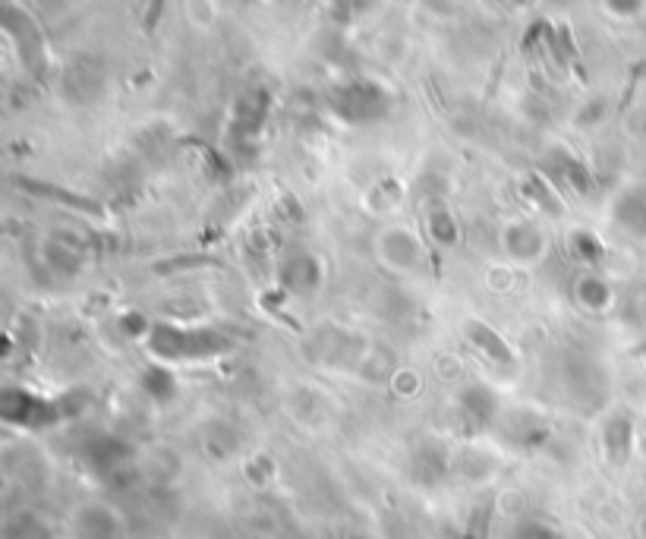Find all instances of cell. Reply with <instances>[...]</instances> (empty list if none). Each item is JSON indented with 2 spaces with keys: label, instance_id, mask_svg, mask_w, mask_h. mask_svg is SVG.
<instances>
[{
  "label": "cell",
  "instance_id": "6da1fadb",
  "mask_svg": "<svg viewBox=\"0 0 646 539\" xmlns=\"http://www.w3.org/2000/svg\"><path fill=\"white\" fill-rule=\"evenodd\" d=\"M149 354L164 363H183V360H212L231 350V338L221 335L218 328H183L171 322H155L149 341Z\"/></svg>",
  "mask_w": 646,
  "mask_h": 539
},
{
  "label": "cell",
  "instance_id": "7a4b0ae2",
  "mask_svg": "<svg viewBox=\"0 0 646 539\" xmlns=\"http://www.w3.org/2000/svg\"><path fill=\"white\" fill-rule=\"evenodd\" d=\"M375 259L388 275H413L426 262V246L420 234L407 224H385L372 240Z\"/></svg>",
  "mask_w": 646,
  "mask_h": 539
},
{
  "label": "cell",
  "instance_id": "3957f363",
  "mask_svg": "<svg viewBox=\"0 0 646 539\" xmlns=\"http://www.w3.org/2000/svg\"><path fill=\"white\" fill-rule=\"evenodd\" d=\"M502 253L514 262V265H539L549 253V237L533 218H511L502 224Z\"/></svg>",
  "mask_w": 646,
  "mask_h": 539
},
{
  "label": "cell",
  "instance_id": "277c9868",
  "mask_svg": "<svg viewBox=\"0 0 646 539\" xmlns=\"http://www.w3.org/2000/svg\"><path fill=\"white\" fill-rule=\"evenodd\" d=\"M457 413L461 420L476 432V429H489L492 423L502 420V401H498V391L483 385V382H473L467 388H461L457 395Z\"/></svg>",
  "mask_w": 646,
  "mask_h": 539
},
{
  "label": "cell",
  "instance_id": "5b68a950",
  "mask_svg": "<svg viewBox=\"0 0 646 539\" xmlns=\"http://www.w3.org/2000/svg\"><path fill=\"white\" fill-rule=\"evenodd\" d=\"M322 281H325V268H322L319 256L309 253V250L290 253L284 259V265H281V284L297 297L316 294V290L322 287Z\"/></svg>",
  "mask_w": 646,
  "mask_h": 539
},
{
  "label": "cell",
  "instance_id": "8992f818",
  "mask_svg": "<svg viewBox=\"0 0 646 539\" xmlns=\"http://www.w3.org/2000/svg\"><path fill=\"white\" fill-rule=\"evenodd\" d=\"M571 297H574V303L583 309V313L602 316V313H609V309L615 306V287L606 281V275H599V272H593V268H587V272H580L574 278Z\"/></svg>",
  "mask_w": 646,
  "mask_h": 539
},
{
  "label": "cell",
  "instance_id": "52a82bcc",
  "mask_svg": "<svg viewBox=\"0 0 646 539\" xmlns=\"http://www.w3.org/2000/svg\"><path fill=\"white\" fill-rule=\"evenodd\" d=\"M612 221L621 234L646 240V190H640V186L624 190L612 205Z\"/></svg>",
  "mask_w": 646,
  "mask_h": 539
},
{
  "label": "cell",
  "instance_id": "ba28073f",
  "mask_svg": "<svg viewBox=\"0 0 646 539\" xmlns=\"http://www.w3.org/2000/svg\"><path fill=\"white\" fill-rule=\"evenodd\" d=\"M76 536L79 539H117L120 517L108 505H86L76 517Z\"/></svg>",
  "mask_w": 646,
  "mask_h": 539
},
{
  "label": "cell",
  "instance_id": "9c48e42d",
  "mask_svg": "<svg viewBox=\"0 0 646 539\" xmlns=\"http://www.w3.org/2000/svg\"><path fill=\"white\" fill-rule=\"evenodd\" d=\"M464 335H467V341L479 350L483 357H489L492 363H498V366H511L514 363V354H511V347L505 344V338L498 335L495 328H489L486 322H476V319H470L467 325H464Z\"/></svg>",
  "mask_w": 646,
  "mask_h": 539
},
{
  "label": "cell",
  "instance_id": "30bf717a",
  "mask_svg": "<svg viewBox=\"0 0 646 539\" xmlns=\"http://www.w3.org/2000/svg\"><path fill=\"white\" fill-rule=\"evenodd\" d=\"M127 445L117 442L114 435H95V439L86 442V448H82V458H86V464L95 470V473H111L117 470L123 461H127Z\"/></svg>",
  "mask_w": 646,
  "mask_h": 539
},
{
  "label": "cell",
  "instance_id": "8fae6325",
  "mask_svg": "<svg viewBox=\"0 0 646 539\" xmlns=\"http://www.w3.org/2000/svg\"><path fill=\"white\" fill-rule=\"evenodd\" d=\"M426 231H429V240L435 246H454L461 240V224H457V215L445 205H432L426 212Z\"/></svg>",
  "mask_w": 646,
  "mask_h": 539
},
{
  "label": "cell",
  "instance_id": "7c38bea8",
  "mask_svg": "<svg viewBox=\"0 0 646 539\" xmlns=\"http://www.w3.org/2000/svg\"><path fill=\"white\" fill-rule=\"evenodd\" d=\"M568 253L583 265V268H596L602 259H606V246L599 243V237L587 227H574L568 234Z\"/></svg>",
  "mask_w": 646,
  "mask_h": 539
},
{
  "label": "cell",
  "instance_id": "4fadbf2b",
  "mask_svg": "<svg viewBox=\"0 0 646 539\" xmlns=\"http://www.w3.org/2000/svg\"><path fill=\"white\" fill-rule=\"evenodd\" d=\"M502 429L508 432V439L514 442V445H520V448H530V445H536L539 439L546 435V426L539 423L533 413H527V410H520V413H511V417H505L502 420Z\"/></svg>",
  "mask_w": 646,
  "mask_h": 539
},
{
  "label": "cell",
  "instance_id": "5bb4252c",
  "mask_svg": "<svg viewBox=\"0 0 646 539\" xmlns=\"http://www.w3.org/2000/svg\"><path fill=\"white\" fill-rule=\"evenodd\" d=\"M413 464H416V473H420L423 480L435 483V480H442V476L448 473V454H445L442 445L429 442V445H423L420 451L413 454Z\"/></svg>",
  "mask_w": 646,
  "mask_h": 539
},
{
  "label": "cell",
  "instance_id": "9a60e30c",
  "mask_svg": "<svg viewBox=\"0 0 646 539\" xmlns=\"http://www.w3.org/2000/svg\"><path fill=\"white\" fill-rule=\"evenodd\" d=\"M142 385H145V391L158 401V404H168V401H174L177 398V382H174V376L168 369H161V366H155V369H149L142 376Z\"/></svg>",
  "mask_w": 646,
  "mask_h": 539
},
{
  "label": "cell",
  "instance_id": "2e32d148",
  "mask_svg": "<svg viewBox=\"0 0 646 539\" xmlns=\"http://www.w3.org/2000/svg\"><path fill=\"white\" fill-rule=\"evenodd\" d=\"M117 328H120V335L127 341H142L145 344V341H149V335H152L155 322L145 313H139V309H127V313L117 316Z\"/></svg>",
  "mask_w": 646,
  "mask_h": 539
},
{
  "label": "cell",
  "instance_id": "e0dca14e",
  "mask_svg": "<svg viewBox=\"0 0 646 539\" xmlns=\"http://www.w3.org/2000/svg\"><path fill=\"white\" fill-rule=\"evenodd\" d=\"M602 442H606V451L612 454L615 461H621L624 454H628L631 448V426L624 423V420H612L606 426V435H602Z\"/></svg>",
  "mask_w": 646,
  "mask_h": 539
},
{
  "label": "cell",
  "instance_id": "ac0fdd59",
  "mask_svg": "<svg viewBox=\"0 0 646 539\" xmlns=\"http://www.w3.org/2000/svg\"><path fill=\"white\" fill-rule=\"evenodd\" d=\"M511 539H565L558 527H552L549 521H539V517H527L520 521L511 533Z\"/></svg>",
  "mask_w": 646,
  "mask_h": 539
},
{
  "label": "cell",
  "instance_id": "d6986e66",
  "mask_svg": "<svg viewBox=\"0 0 646 539\" xmlns=\"http://www.w3.org/2000/svg\"><path fill=\"white\" fill-rule=\"evenodd\" d=\"M420 388V376H416L413 369H398L394 372V391H398V395H413V391Z\"/></svg>",
  "mask_w": 646,
  "mask_h": 539
}]
</instances>
